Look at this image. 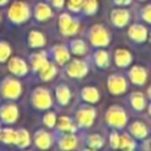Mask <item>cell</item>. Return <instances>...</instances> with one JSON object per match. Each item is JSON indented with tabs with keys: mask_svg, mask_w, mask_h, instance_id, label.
I'll list each match as a JSON object with an SVG mask.
<instances>
[{
	"mask_svg": "<svg viewBox=\"0 0 151 151\" xmlns=\"http://www.w3.org/2000/svg\"><path fill=\"white\" fill-rule=\"evenodd\" d=\"M105 121H106L107 126L115 129V130H121V129H125L127 126L129 115L122 106L111 105L107 107L106 113H105Z\"/></svg>",
	"mask_w": 151,
	"mask_h": 151,
	"instance_id": "cell-1",
	"label": "cell"
},
{
	"mask_svg": "<svg viewBox=\"0 0 151 151\" xmlns=\"http://www.w3.org/2000/svg\"><path fill=\"white\" fill-rule=\"evenodd\" d=\"M0 94L4 99L16 101L23 94V85L16 77L8 76L0 83Z\"/></svg>",
	"mask_w": 151,
	"mask_h": 151,
	"instance_id": "cell-2",
	"label": "cell"
},
{
	"mask_svg": "<svg viewBox=\"0 0 151 151\" xmlns=\"http://www.w3.org/2000/svg\"><path fill=\"white\" fill-rule=\"evenodd\" d=\"M31 104L36 110L47 111L53 106V97L49 89L47 88H36L31 94Z\"/></svg>",
	"mask_w": 151,
	"mask_h": 151,
	"instance_id": "cell-3",
	"label": "cell"
},
{
	"mask_svg": "<svg viewBox=\"0 0 151 151\" xmlns=\"http://www.w3.org/2000/svg\"><path fill=\"white\" fill-rule=\"evenodd\" d=\"M88 39L94 48H106L111 41V35L102 24H94L88 32Z\"/></svg>",
	"mask_w": 151,
	"mask_h": 151,
	"instance_id": "cell-4",
	"label": "cell"
},
{
	"mask_svg": "<svg viewBox=\"0 0 151 151\" xmlns=\"http://www.w3.org/2000/svg\"><path fill=\"white\" fill-rule=\"evenodd\" d=\"M97 118V111L90 104H85L78 106L76 110L74 122L78 129H89L94 125V121Z\"/></svg>",
	"mask_w": 151,
	"mask_h": 151,
	"instance_id": "cell-5",
	"label": "cell"
},
{
	"mask_svg": "<svg viewBox=\"0 0 151 151\" xmlns=\"http://www.w3.org/2000/svg\"><path fill=\"white\" fill-rule=\"evenodd\" d=\"M8 19L11 23L16 24H24L31 19V8L24 1H13L8 9Z\"/></svg>",
	"mask_w": 151,
	"mask_h": 151,
	"instance_id": "cell-6",
	"label": "cell"
},
{
	"mask_svg": "<svg viewBox=\"0 0 151 151\" xmlns=\"http://www.w3.org/2000/svg\"><path fill=\"white\" fill-rule=\"evenodd\" d=\"M58 29H60L63 36H74L80 31V21L72 17L68 12H64L58 16Z\"/></svg>",
	"mask_w": 151,
	"mask_h": 151,
	"instance_id": "cell-7",
	"label": "cell"
},
{
	"mask_svg": "<svg viewBox=\"0 0 151 151\" xmlns=\"http://www.w3.org/2000/svg\"><path fill=\"white\" fill-rule=\"evenodd\" d=\"M65 73L70 78H83L89 73L88 61L81 58H73L65 64Z\"/></svg>",
	"mask_w": 151,
	"mask_h": 151,
	"instance_id": "cell-8",
	"label": "cell"
},
{
	"mask_svg": "<svg viewBox=\"0 0 151 151\" xmlns=\"http://www.w3.org/2000/svg\"><path fill=\"white\" fill-rule=\"evenodd\" d=\"M106 86L110 94H113V96H121V94L127 91L129 85H127V81L125 80V77L122 74L113 73L107 77Z\"/></svg>",
	"mask_w": 151,
	"mask_h": 151,
	"instance_id": "cell-9",
	"label": "cell"
},
{
	"mask_svg": "<svg viewBox=\"0 0 151 151\" xmlns=\"http://www.w3.org/2000/svg\"><path fill=\"white\" fill-rule=\"evenodd\" d=\"M19 119V107L13 102H7L0 106V121L5 125H13Z\"/></svg>",
	"mask_w": 151,
	"mask_h": 151,
	"instance_id": "cell-10",
	"label": "cell"
},
{
	"mask_svg": "<svg viewBox=\"0 0 151 151\" xmlns=\"http://www.w3.org/2000/svg\"><path fill=\"white\" fill-rule=\"evenodd\" d=\"M49 57L52 58V61L56 65L64 66L70 60V50H69V48L66 45H63V44L55 45L49 50Z\"/></svg>",
	"mask_w": 151,
	"mask_h": 151,
	"instance_id": "cell-11",
	"label": "cell"
},
{
	"mask_svg": "<svg viewBox=\"0 0 151 151\" xmlns=\"http://www.w3.org/2000/svg\"><path fill=\"white\" fill-rule=\"evenodd\" d=\"M33 143L39 150H49L53 145V135L45 129H39L33 134Z\"/></svg>",
	"mask_w": 151,
	"mask_h": 151,
	"instance_id": "cell-12",
	"label": "cell"
},
{
	"mask_svg": "<svg viewBox=\"0 0 151 151\" xmlns=\"http://www.w3.org/2000/svg\"><path fill=\"white\" fill-rule=\"evenodd\" d=\"M7 66H8V70L15 77H24L29 72V66L27 64V61H24L20 57H16V56L9 57V60L7 61Z\"/></svg>",
	"mask_w": 151,
	"mask_h": 151,
	"instance_id": "cell-13",
	"label": "cell"
},
{
	"mask_svg": "<svg viewBox=\"0 0 151 151\" xmlns=\"http://www.w3.org/2000/svg\"><path fill=\"white\" fill-rule=\"evenodd\" d=\"M127 77L131 83H134L137 86H142L146 83L149 73H147V69L145 66L134 65L127 70Z\"/></svg>",
	"mask_w": 151,
	"mask_h": 151,
	"instance_id": "cell-14",
	"label": "cell"
},
{
	"mask_svg": "<svg viewBox=\"0 0 151 151\" xmlns=\"http://www.w3.org/2000/svg\"><path fill=\"white\" fill-rule=\"evenodd\" d=\"M127 36L129 39L133 42H137V44H142L147 40V36H149V31L145 25L142 24H131L127 29Z\"/></svg>",
	"mask_w": 151,
	"mask_h": 151,
	"instance_id": "cell-15",
	"label": "cell"
},
{
	"mask_svg": "<svg viewBox=\"0 0 151 151\" xmlns=\"http://www.w3.org/2000/svg\"><path fill=\"white\" fill-rule=\"evenodd\" d=\"M130 12L125 8L119 7L115 8L110 12V20H111V24L117 28H123L126 27L129 23H130Z\"/></svg>",
	"mask_w": 151,
	"mask_h": 151,
	"instance_id": "cell-16",
	"label": "cell"
},
{
	"mask_svg": "<svg viewBox=\"0 0 151 151\" xmlns=\"http://www.w3.org/2000/svg\"><path fill=\"white\" fill-rule=\"evenodd\" d=\"M78 139L73 133H58L57 145L61 151H73L77 147Z\"/></svg>",
	"mask_w": 151,
	"mask_h": 151,
	"instance_id": "cell-17",
	"label": "cell"
},
{
	"mask_svg": "<svg viewBox=\"0 0 151 151\" xmlns=\"http://www.w3.org/2000/svg\"><path fill=\"white\" fill-rule=\"evenodd\" d=\"M113 58H114V64L121 69L129 68V66L131 65V63H133V60H134L131 52L127 50V49H125V48H118V49H115L114 57Z\"/></svg>",
	"mask_w": 151,
	"mask_h": 151,
	"instance_id": "cell-18",
	"label": "cell"
},
{
	"mask_svg": "<svg viewBox=\"0 0 151 151\" xmlns=\"http://www.w3.org/2000/svg\"><path fill=\"white\" fill-rule=\"evenodd\" d=\"M129 134L133 137L134 139H139V141H145L149 137V129L142 121H134L127 126Z\"/></svg>",
	"mask_w": 151,
	"mask_h": 151,
	"instance_id": "cell-19",
	"label": "cell"
},
{
	"mask_svg": "<svg viewBox=\"0 0 151 151\" xmlns=\"http://www.w3.org/2000/svg\"><path fill=\"white\" fill-rule=\"evenodd\" d=\"M29 61H31V68L33 73H39L48 63H49V57L45 50H40V52L32 53L29 56Z\"/></svg>",
	"mask_w": 151,
	"mask_h": 151,
	"instance_id": "cell-20",
	"label": "cell"
},
{
	"mask_svg": "<svg viewBox=\"0 0 151 151\" xmlns=\"http://www.w3.org/2000/svg\"><path fill=\"white\" fill-rule=\"evenodd\" d=\"M127 102H129L131 109L137 113L143 111V110L147 107L146 97H145V94L141 93V91H133L131 94H129Z\"/></svg>",
	"mask_w": 151,
	"mask_h": 151,
	"instance_id": "cell-21",
	"label": "cell"
},
{
	"mask_svg": "<svg viewBox=\"0 0 151 151\" xmlns=\"http://www.w3.org/2000/svg\"><path fill=\"white\" fill-rule=\"evenodd\" d=\"M33 16L37 21L44 23V21H48L49 19L53 17V11L50 8V5L47 4V3H37L35 5Z\"/></svg>",
	"mask_w": 151,
	"mask_h": 151,
	"instance_id": "cell-22",
	"label": "cell"
},
{
	"mask_svg": "<svg viewBox=\"0 0 151 151\" xmlns=\"http://www.w3.org/2000/svg\"><path fill=\"white\" fill-rule=\"evenodd\" d=\"M55 96H56V101L60 106H66L72 99V91L66 83H60L56 86L55 89Z\"/></svg>",
	"mask_w": 151,
	"mask_h": 151,
	"instance_id": "cell-23",
	"label": "cell"
},
{
	"mask_svg": "<svg viewBox=\"0 0 151 151\" xmlns=\"http://www.w3.org/2000/svg\"><path fill=\"white\" fill-rule=\"evenodd\" d=\"M91 61L93 64L99 69H107L110 66V55L107 50L98 48L97 50H94L93 56H91Z\"/></svg>",
	"mask_w": 151,
	"mask_h": 151,
	"instance_id": "cell-24",
	"label": "cell"
},
{
	"mask_svg": "<svg viewBox=\"0 0 151 151\" xmlns=\"http://www.w3.org/2000/svg\"><path fill=\"white\" fill-rule=\"evenodd\" d=\"M80 97L85 104L94 105L99 101V98H101V93H99L98 89L94 88V86H83V88L81 89Z\"/></svg>",
	"mask_w": 151,
	"mask_h": 151,
	"instance_id": "cell-25",
	"label": "cell"
},
{
	"mask_svg": "<svg viewBox=\"0 0 151 151\" xmlns=\"http://www.w3.org/2000/svg\"><path fill=\"white\" fill-rule=\"evenodd\" d=\"M56 127H57L58 133H76L77 131V125L70 117L68 115H63L57 119V123H56Z\"/></svg>",
	"mask_w": 151,
	"mask_h": 151,
	"instance_id": "cell-26",
	"label": "cell"
},
{
	"mask_svg": "<svg viewBox=\"0 0 151 151\" xmlns=\"http://www.w3.org/2000/svg\"><path fill=\"white\" fill-rule=\"evenodd\" d=\"M28 45L31 48L39 49V48H44L47 44V39H45L44 33H41L40 31H31L28 33Z\"/></svg>",
	"mask_w": 151,
	"mask_h": 151,
	"instance_id": "cell-27",
	"label": "cell"
},
{
	"mask_svg": "<svg viewBox=\"0 0 151 151\" xmlns=\"http://www.w3.org/2000/svg\"><path fill=\"white\" fill-rule=\"evenodd\" d=\"M69 50H70V55H74L77 57L81 56H85L88 53V44L83 41L82 39H73L69 41Z\"/></svg>",
	"mask_w": 151,
	"mask_h": 151,
	"instance_id": "cell-28",
	"label": "cell"
},
{
	"mask_svg": "<svg viewBox=\"0 0 151 151\" xmlns=\"http://www.w3.org/2000/svg\"><path fill=\"white\" fill-rule=\"evenodd\" d=\"M57 72H58L57 65H56L53 61H49V63H48L37 74H39V77H40L41 81H50L56 77Z\"/></svg>",
	"mask_w": 151,
	"mask_h": 151,
	"instance_id": "cell-29",
	"label": "cell"
},
{
	"mask_svg": "<svg viewBox=\"0 0 151 151\" xmlns=\"http://www.w3.org/2000/svg\"><path fill=\"white\" fill-rule=\"evenodd\" d=\"M137 143L135 139L129 133H122L119 138V150L121 151H135Z\"/></svg>",
	"mask_w": 151,
	"mask_h": 151,
	"instance_id": "cell-30",
	"label": "cell"
},
{
	"mask_svg": "<svg viewBox=\"0 0 151 151\" xmlns=\"http://www.w3.org/2000/svg\"><path fill=\"white\" fill-rule=\"evenodd\" d=\"M85 145L90 149L101 150L105 146V139L99 134H89V135L85 137Z\"/></svg>",
	"mask_w": 151,
	"mask_h": 151,
	"instance_id": "cell-31",
	"label": "cell"
},
{
	"mask_svg": "<svg viewBox=\"0 0 151 151\" xmlns=\"http://www.w3.org/2000/svg\"><path fill=\"white\" fill-rule=\"evenodd\" d=\"M17 131V139H16V146L20 149H27L31 145V134L27 129L20 127Z\"/></svg>",
	"mask_w": 151,
	"mask_h": 151,
	"instance_id": "cell-32",
	"label": "cell"
},
{
	"mask_svg": "<svg viewBox=\"0 0 151 151\" xmlns=\"http://www.w3.org/2000/svg\"><path fill=\"white\" fill-rule=\"evenodd\" d=\"M16 139H17V131L13 130L11 127L1 129V138L0 141L5 145H16Z\"/></svg>",
	"mask_w": 151,
	"mask_h": 151,
	"instance_id": "cell-33",
	"label": "cell"
},
{
	"mask_svg": "<svg viewBox=\"0 0 151 151\" xmlns=\"http://www.w3.org/2000/svg\"><path fill=\"white\" fill-rule=\"evenodd\" d=\"M98 11V0H83L82 12L86 16H93Z\"/></svg>",
	"mask_w": 151,
	"mask_h": 151,
	"instance_id": "cell-34",
	"label": "cell"
},
{
	"mask_svg": "<svg viewBox=\"0 0 151 151\" xmlns=\"http://www.w3.org/2000/svg\"><path fill=\"white\" fill-rule=\"evenodd\" d=\"M12 55V48L7 41H0V64H4L9 60Z\"/></svg>",
	"mask_w": 151,
	"mask_h": 151,
	"instance_id": "cell-35",
	"label": "cell"
},
{
	"mask_svg": "<svg viewBox=\"0 0 151 151\" xmlns=\"http://www.w3.org/2000/svg\"><path fill=\"white\" fill-rule=\"evenodd\" d=\"M42 123H44V126L48 129L56 127V123H57V115H56V113L55 111L45 113L44 117H42Z\"/></svg>",
	"mask_w": 151,
	"mask_h": 151,
	"instance_id": "cell-36",
	"label": "cell"
},
{
	"mask_svg": "<svg viewBox=\"0 0 151 151\" xmlns=\"http://www.w3.org/2000/svg\"><path fill=\"white\" fill-rule=\"evenodd\" d=\"M119 138H121V134L118 133L115 129L109 134V145L113 150L119 149Z\"/></svg>",
	"mask_w": 151,
	"mask_h": 151,
	"instance_id": "cell-37",
	"label": "cell"
},
{
	"mask_svg": "<svg viewBox=\"0 0 151 151\" xmlns=\"http://www.w3.org/2000/svg\"><path fill=\"white\" fill-rule=\"evenodd\" d=\"M139 17H141V20H143L145 23L151 24V4H147L142 8L141 12H139Z\"/></svg>",
	"mask_w": 151,
	"mask_h": 151,
	"instance_id": "cell-38",
	"label": "cell"
},
{
	"mask_svg": "<svg viewBox=\"0 0 151 151\" xmlns=\"http://www.w3.org/2000/svg\"><path fill=\"white\" fill-rule=\"evenodd\" d=\"M83 0H68V9L73 13H78L82 11Z\"/></svg>",
	"mask_w": 151,
	"mask_h": 151,
	"instance_id": "cell-39",
	"label": "cell"
},
{
	"mask_svg": "<svg viewBox=\"0 0 151 151\" xmlns=\"http://www.w3.org/2000/svg\"><path fill=\"white\" fill-rule=\"evenodd\" d=\"M113 3L118 7H127L131 4V0H113Z\"/></svg>",
	"mask_w": 151,
	"mask_h": 151,
	"instance_id": "cell-40",
	"label": "cell"
},
{
	"mask_svg": "<svg viewBox=\"0 0 151 151\" xmlns=\"http://www.w3.org/2000/svg\"><path fill=\"white\" fill-rule=\"evenodd\" d=\"M52 1V5L57 9H61V8L65 5V0H50Z\"/></svg>",
	"mask_w": 151,
	"mask_h": 151,
	"instance_id": "cell-41",
	"label": "cell"
},
{
	"mask_svg": "<svg viewBox=\"0 0 151 151\" xmlns=\"http://www.w3.org/2000/svg\"><path fill=\"white\" fill-rule=\"evenodd\" d=\"M8 1H9V0H0V7H4V5H7Z\"/></svg>",
	"mask_w": 151,
	"mask_h": 151,
	"instance_id": "cell-42",
	"label": "cell"
},
{
	"mask_svg": "<svg viewBox=\"0 0 151 151\" xmlns=\"http://www.w3.org/2000/svg\"><path fill=\"white\" fill-rule=\"evenodd\" d=\"M147 97L151 99V85L149 86V89H147Z\"/></svg>",
	"mask_w": 151,
	"mask_h": 151,
	"instance_id": "cell-43",
	"label": "cell"
},
{
	"mask_svg": "<svg viewBox=\"0 0 151 151\" xmlns=\"http://www.w3.org/2000/svg\"><path fill=\"white\" fill-rule=\"evenodd\" d=\"M146 109H147V111H149V115L151 117V102H150L149 105H147V107H146Z\"/></svg>",
	"mask_w": 151,
	"mask_h": 151,
	"instance_id": "cell-44",
	"label": "cell"
},
{
	"mask_svg": "<svg viewBox=\"0 0 151 151\" xmlns=\"http://www.w3.org/2000/svg\"><path fill=\"white\" fill-rule=\"evenodd\" d=\"M81 151H97V150H94V149H90V147H86V149H83V150H81Z\"/></svg>",
	"mask_w": 151,
	"mask_h": 151,
	"instance_id": "cell-45",
	"label": "cell"
},
{
	"mask_svg": "<svg viewBox=\"0 0 151 151\" xmlns=\"http://www.w3.org/2000/svg\"><path fill=\"white\" fill-rule=\"evenodd\" d=\"M147 40H149V41L151 42V32H150V33H149V36H147Z\"/></svg>",
	"mask_w": 151,
	"mask_h": 151,
	"instance_id": "cell-46",
	"label": "cell"
},
{
	"mask_svg": "<svg viewBox=\"0 0 151 151\" xmlns=\"http://www.w3.org/2000/svg\"><path fill=\"white\" fill-rule=\"evenodd\" d=\"M0 138H1V127H0Z\"/></svg>",
	"mask_w": 151,
	"mask_h": 151,
	"instance_id": "cell-47",
	"label": "cell"
},
{
	"mask_svg": "<svg viewBox=\"0 0 151 151\" xmlns=\"http://www.w3.org/2000/svg\"><path fill=\"white\" fill-rule=\"evenodd\" d=\"M150 149H151V139H150Z\"/></svg>",
	"mask_w": 151,
	"mask_h": 151,
	"instance_id": "cell-48",
	"label": "cell"
},
{
	"mask_svg": "<svg viewBox=\"0 0 151 151\" xmlns=\"http://www.w3.org/2000/svg\"><path fill=\"white\" fill-rule=\"evenodd\" d=\"M139 1H145V0H139Z\"/></svg>",
	"mask_w": 151,
	"mask_h": 151,
	"instance_id": "cell-49",
	"label": "cell"
},
{
	"mask_svg": "<svg viewBox=\"0 0 151 151\" xmlns=\"http://www.w3.org/2000/svg\"><path fill=\"white\" fill-rule=\"evenodd\" d=\"M0 20H1V15H0Z\"/></svg>",
	"mask_w": 151,
	"mask_h": 151,
	"instance_id": "cell-50",
	"label": "cell"
},
{
	"mask_svg": "<svg viewBox=\"0 0 151 151\" xmlns=\"http://www.w3.org/2000/svg\"><path fill=\"white\" fill-rule=\"evenodd\" d=\"M24 151H29V150H24Z\"/></svg>",
	"mask_w": 151,
	"mask_h": 151,
	"instance_id": "cell-51",
	"label": "cell"
}]
</instances>
